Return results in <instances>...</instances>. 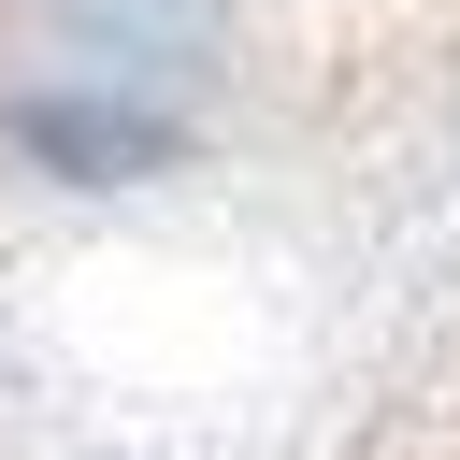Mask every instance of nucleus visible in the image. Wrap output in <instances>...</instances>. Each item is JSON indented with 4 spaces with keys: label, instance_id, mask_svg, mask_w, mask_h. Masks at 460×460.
I'll use <instances>...</instances> for the list:
<instances>
[{
    "label": "nucleus",
    "instance_id": "obj_1",
    "mask_svg": "<svg viewBox=\"0 0 460 460\" xmlns=\"http://www.w3.org/2000/svg\"><path fill=\"white\" fill-rule=\"evenodd\" d=\"M359 460H460V302L431 316V345H417V374L388 388V417L359 431Z\"/></svg>",
    "mask_w": 460,
    "mask_h": 460
}]
</instances>
